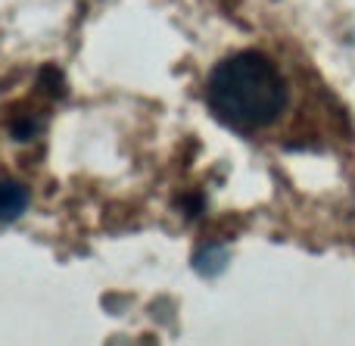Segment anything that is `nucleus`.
Returning a JSON list of instances; mask_svg holds the SVG:
<instances>
[{
    "label": "nucleus",
    "mask_w": 355,
    "mask_h": 346,
    "mask_svg": "<svg viewBox=\"0 0 355 346\" xmlns=\"http://www.w3.org/2000/svg\"><path fill=\"white\" fill-rule=\"evenodd\" d=\"M227 262H231V253H227V247H221V243H202V247H196L193 256H190V266H193L202 278H218L227 268Z\"/></svg>",
    "instance_id": "nucleus-3"
},
{
    "label": "nucleus",
    "mask_w": 355,
    "mask_h": 346,
    "mask_svg": "<svg viewBox=\"0 0 355 346\" xmlns=\"http://www.w3.org/2000/svg\"><path fill=\"white\" fill-rule=\"evenodd\" d=\"M28 203H31V191L22 184V181H16V178L0 181V222L3 225L22 218L25 209H28Z\"/></svg>",
    "instance_id": "nucleus-2"
},
{
    "label": "nucleus",
    "mask_w": 355,
    "mask_h": 346,
    "mask_svg": "<svg viewBox=\"0 0 355 346\" xmlns=\"http://www.w3.org/2000/svg\"><path fill=\"white\" fill-rule=\"evenodd\" d=\"M287 81L259 50H237L215 62L206 78V106L212 119L237 135L265 131L287 110Z\"/></svg>",
    "instance_id": "nucleus-1"
}]
</instances>
